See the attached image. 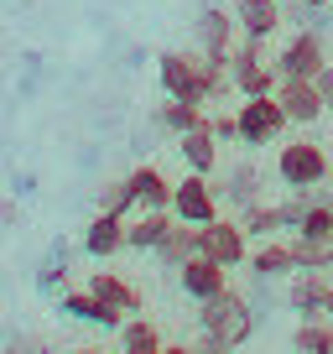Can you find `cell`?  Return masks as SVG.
<instances>
[{"mask_svg": "<svg viewBox=\"0 0 333 354\" xmlns=\"http://www.w3.org/2000/svg\"><path fill=\"white\" fill-rule=\"evenodd\" d=\"M229 84L240 100H260V94H276L281 73H276V63H250V68H229Z\"/></svg>", "mask_w": 333, "mask_h": 354, "instance_id": "18", "label": "cell"}, {"mask_svg": "<svg viewBox=\"0 0 333 354\" xmlns=\"http://www.w3.org/2000/svg\"><path fill=\"white\" fill-rule=\"evenodd\" d=\"M84 250H89L94 261L120 255L125 250V219H120V214H94V219L84 224Z\"/></svg>", "mask_w": 333, "mask_h": 354, "instance_id": "12", "label": "cell"}, {"mask_svg": "<svg viewBox=\"0 0 333 354\" xmlns=\"http://www.w3.org/2000/svg\"><path fill=\"white\" fill-rule=\"evenodd\" d=\"M287 250H292V266H297V271H328V266H333V240H307V234H292Z\"/></svg>", "mask_w": 333, "mask_h": 354, "instance_id": "24", "label": "cell"}, {"mask_svg": "<svg viewBox=\"0 0 333 354\" xmlns=\"http://www.w3.org/2000/svg\"><path fill=\"white\" fill-rule=\"evenodd\" d=\"M198 255H209V261H219V266H245L250 261V234L240 230V219H209V224H198Z\"/></svg>", "mask_w": 333, "mask_h": 354, "instance_id": "5", "label": "cell"}, {"mask_svg": "<svg viewBox=\"0 0 333 354\" xmlns=\"http://www.w3.org/2000/svg\"><path fill=\"white\" fill-rule=\"evenodd\" d=\"M131 209H135V193H131V183H125V177L99 193V214H120V219H125Z\"/></svg>", "mask_w": 333, "mask_h": 354, "instance_id": "27", "label": "cell"}, {"mask_svg": "<svg viewBox=\"0 0 333 354\" xmlns=\"http://www.w3.org/2000/svg\"><path fill=\"white\" fill-rule=\"evenodd\" d=\"M166 230H172V209H141V219L125 224V245L156 255V245L166 240Z\"/></svg>", "mask_w": 333, "mask_h": 354, "instance_id": "17", "label": "cell"}, {"mask_svg": "<svg viewBox=\"0 0 333 354\" xmlns=\"http://www.w3.org/2000/svg\"><path fill=\"white\" fill-rule=\"evenodd\" d=\"M281 6H287V0H281Z\"/></svg>", "mask_w": 333, "mask_h": 354, "instance_id": "34", "label": "cell"}, {"mask_svg": "<svg viewBox=\"0 0 333 354\" xmlns=\"http://www.w3.org/2000/svg\"><path fill=\"white\" fill-rule=\"evenodd\" d=\"M328 177H333V172H328Z\"/></svg>", "mask_w": 333, "mask_h": 354, "instance_id": "36", "label": "cell"}, {"mask_svg": "<svg viewBox=\"0 0 333 354\" xmlns=\"http://www.w3.org/2000/svg\"><path fill=\"white\" fill-rule=\"evenodd\" d=\"M156 255H162L166 266H182L188 255H198V224H182V219H172V230H166V240L156 245Z\"/></svg>", "mask_w": 333, "mask_h": 354, "instance_id": "25", "label": "cell"}, {"mask_svg": "<svg viewBox=\"0 0 333 354\" xmlns=\"http://www.w3.org/2000/svg\"><path fill=\"white\" fill-rule=\"evenodd\" d=\"M250 271H256L260 281H276V277H292L297 266H292V250L287 240H260L256 250H250Z\"/></svg>", "mask_w": 333, "mask_h": 354, "instance_id": "19", "label": "cell"}, {"mask_svg": "<svg viewBox=\"0 0 333 354\" xmlns=\"http://www.w3.org/2000/svg\"><path fill=\"white\" fill-rule=\"evenodd\" d=\"M84 287H89L99 302H110V308L120 313V318H135V313H141V292H135L125 277H115V271H94V277L84 281Z\"/></svg>", "mask_w": 333, "mask_h": 354, "instance_id": "14", "label": "cell"}, {"mask_svg": "<svg viewBox=\"0 0 333 354\" xmlns=\"http://www.w3.org/2000/svg\"><path fill=\"white\" fill-rule=\"evenodd\" d=\"M292 349H297V354H328L333 349V318H297V328H292Z\"/></svg>", "mask_w": 333, "mask_h": 354, "instance_id": "23", "label": "cell"}, {"mask_svg": "<svg viewBox=\"0 0 333 354\" xmlns=\"http://www.w3.org/2000/svg\"><path fill=\"white\" fill-rule=\"evenodd\" d=\"M178 151H182V162H188V172L213 177V167H219V136H213V125L203 120V125H193L188 136H178Z\"/></svg>", "mask_w": 333, "mask_h": 354, "instance_id": "13", "label": "cell"}, {"mask_svg": "<svg viewBox=\"0 0 333 354\" xmlns=\"http://www.w3.org/2000/svg\"><path fill=\"white\" fill-rule=\"evenodd\" d=\"M328 354H333V349H328Z\"/></svg>", "mask_w": 333, "mask_h": 354, "instance_id": "35", "label": "cell"}, {"mask_svg": "<svg viewBox=\"0 0 333 354\" xmlns=\"http://www.w3.org/2000/svg\"><path fill=\"white\" fill-rule=\"evenodd\" d=\"M328 277H333V266H328Z\"/></svg>", "mask_w": 333, "mask_h": 354, "instance_id": "33", "label": "cell"}, {"mask_svg": "<svg viewBox=\"0 0 333 354\" xmlns=\"http://www.w3.org/2000/svg\"><path fill=\"white\" fill-rule=\"evenodd\" d=\"M328 172H333V162H328V151H323L318 141H287V146L276 151V177L287 183L292 193L323 188V183H328Z\"/></svg>", "mask_w": 333, "mask_h": 354, "instance_id": "2", "label": "cell"}, {"mask_svg": "<svg viewBox=\"0 0 333 354\" xmlns=\"http://www.w3.org/2000/svg\"><path fill=\"white\" fill-rule=\"evenodd\" d=\"M219 188V198H229L234 209H250V203H260V172L256 167H234L224 183H213Z\"/></svg>", "mask_w": 333, "mask_h": 354, "instance_id": "21", "label": "cell"}, {"mask_svg": "<svg viewBox=\"0 0 333 354\" xmlns=\"http://www.w3.org/2000/svg\"><path fill=\"white\" fill-rule=\"evenodd\" d=\"M240 230L250 240H271L287 230V214H281V203H250V209H240Z\"/></svg>", "mask_w": 333, "mask_h": 354, "instance_id": "20", "label": "cell"}, {"mask_svg": "<svg viewBox=\"0 0 333 354\" xmlns=\"http://www.w3.org/2000/svg\"><path fill=\"white\" fill-rule=\"evenodd\" d=\"M276 100H281V110H287L292 125H318L323 115H328L312 78H281V84H276Z\"/></svg>", "mask_w": 333, "mask_h": 354, "instance_id": "9", "label": "cell"}, {"mask_svg": "<svg viewBox=\"0 0 333 354\" xmlns=\"http://www.w3.org/2000/svg\"><path fill=\"white\" fill-rule=\"evenodd\" d=\"M6 354H47V344L37 339V333H16V339L6 344Z\"/></svg>", "mask_w": 333, "mask_h": 354, "instance_id": "29", "label": "cell"}, {"mask_svg": "<svg viewBox=\"0 0 333 354\" xmlns=\"http://www.w3.org/2000/svg\"><path fill=\"white\" fill-rule=\"evenodd\" d=\"M198 328L213 333L219 344H229V349H240V344L256 333V308L234 287H224V292H213L209 302H198Z\"/></svg>", "mask_w": 333, "mask_h": 354, "instance_id": "1", "label": "cell"}, {"mask_svg": "<svg viewBox=\"0 0 333 354\" xmlns=\"http://www.w3.org/2000/svg\"><path fill=\"white\" fill-rule=\"evenodd\" d=\"M271 63H276L281 78H318V68L328 63V42H323L318 26H297V32H292V42L281 47Z\"/></svg>", "mask_w": 333, "mask_h": 354, "instance_id": "4", "label": "cell"}, {"mask_svg": "<svg viewBox=\"0 0 333 354\" xmlns=\"http://www.w3.org/2000/svg\"><path fill=\"white\" fill-rule=\"evenodd\" d=\"M193 42H198V53L209 57H224L229 63L234 42H240V26H234V11H224V6H203L198 21H193Z\"/></svg>", "mask_w": 333, "mask_h": 354, "instance_id": "7", "label": "cell"}, {"mask_svg": "<svg viewBox=\"0 0 333 354\" xmlns=\"http://www.w3.org/2000/svg\"><path fill=\"white\" fill-rule=\"evenodd\" d=\"M234 120H240V141H245V146H271V141H276V136L292 125L276 94H260V100H240Z\"/></svg>", "mask_w": 333, "mask_h": 354, "instance_id": "3", "label": "cell"}, {"mask_svg": "<svg viewBox=\"0 0 333 354\" xmlns=\"http://www.w3.org/2000/svg\"><path fill=\"white\" fill-rule=\"evenodd\" d=\"M312 84H318V94H323V110H333V63H323Z\"/></svg>", "mask_w": 333, "mask_h": 354, "instance_id": "30", "label": "cell"}, {"mask_svg": "<svg viewBox=\"0 0 333 354\" xmlns=\"http://www.w3.org/2000/svg\"><path fill=\"white\" fill-rule=\"evenodd\" d=\"M209 125H213V136H219V146L240 141V120H234V115H209Z\"/></svg>", "mask_w": 333, "mask_h": 354, "instance_id": "28", "label": "cell"}, {"mask_svg": "<svg viewBox=\"0 0 333 354\" xmlns=\"http://www.w3.org/2000/svg\"><path fill=\"white\" fill-rule=\"evenodd\" d=\"M292 313L297 318H333V277L328 271H292Z\"/></svg>", "mask_w": 333, "mask_h": 354, "instance_id": "8", "label": "cell"}, {"mask_svg": "<svg viewBox=\"0 0 333 354\" xmlns=\"http://www.w3.org/2000/svg\"><path fill=\"white\" fill-rule=\"evenodd\" d=\"M178 281H182V292H188L193 302H209L213 292L229 287V266L209 261V255H188V261L178 266Z\"/></svg>", "mask_w": 333, "mask_h": 354, "instance_id": "10", "label": "cell"}, {"mask_svg": "<svg viewBox=\"0 0 333 354\" xmlns=\"http://www.w3.org/2000/svg\"><path fill=\"white\" fill-rule=\"evenodd\" d=\"M63 313H68V318H78V323H99V328H120V323H125L120 313H115L110 302H99L89 287H68L63 292Z\"/></svg>", "mask_w": 333, "mask_h": 354, "instance_id": "16", "label": "cell"}, {"mask_svg": "<svg viewBox=\"0 0 333 354\" xmlns=\"http://www.w3.org/2000/svg\"><path fill=\"white\" fill-rule=\"evenodd\" d=\"M120 344H125V354H162V328H156L151 318H141V313H135V318H125L120 323Z\"/></svg>", "mask_w": 333, "mask_h": 354, "instance_id": "22", "label": "cell"}, {"mask_svg": "<svg viewBox=\"0 0 333 354\" xmlns=\"http://www.w3.org/2000/svg\"><path fill=\"white\" fill-rule=\"evenodd\" d=\"M162 354H193L188 344H162Z\"/></svg>", "mask_w": 333, "mask_h": 354, "instance_id": "31", "label": "cell"}, {"mask_svg": "<svg viewBox=\"0 0 333 354\" xmlns=\"http://www.w3.org/2000/svg\"><path fill=\"white\" fill-rule=\"evenodd\" d=\"M73 354H104V349H73Z\"/></svg>", "mask_w": 333, "mask_h": 354, "instance_id": "32", "label": "cell"}, {"mask_svg": "<svg viewBox=\"0 0 333 354\" xmlns=\"http://www.w3.org/2000/svg\"><path fill=\"white\" fill-rule=\"evenodd\" d=\"M172 219H182V224L219 219V188L203 172H188L182 183H172Z\"/></svg>", "mask_w": 333, "mask_h": 354, "instance_id": "6", "label": "cell"}, {"mask_svg": "<svg viewBox=\"0 0 333 354\" xmlns=\"http://www.w3.org/2000/svg\"><path fill=\"white\" fill-rule=\"evenodd\" d=\"M234 26H240V37H276L281 32V0H234Z\"/></svg>", "mask_w": 333, "mask_h": 354, "instance_id": "11", "label": "cell"}, {"mask_svg": "<svg viewBox=\"0 0 333 354\" xmlns=\"http://www.w3.org/2000/svg\"><path fill=\"white\" fill-rule=\"evenodd\" d=\"M125 183L135 193V209H172V183H166L162 167H131Z\"/></svg>", "mask_w": 333, "mask_h": 354, "instance_id": "15", "label": "cell"}, {"mask_svg": "<svg viewBox=\"0 0 333 354\" xmlns=\"http://www.w3.org/2000/svg\"><path fill=\"white\" fill-rule=\"evenodd\" d=\"M209 115H203V104H188V100H162V110H156V125L172 136H188L193 125H203Z\"/></svg>", "mask_w": 333, "mask_h": 354, "instance_id": "26", "label": "cell"}]
</instances>
